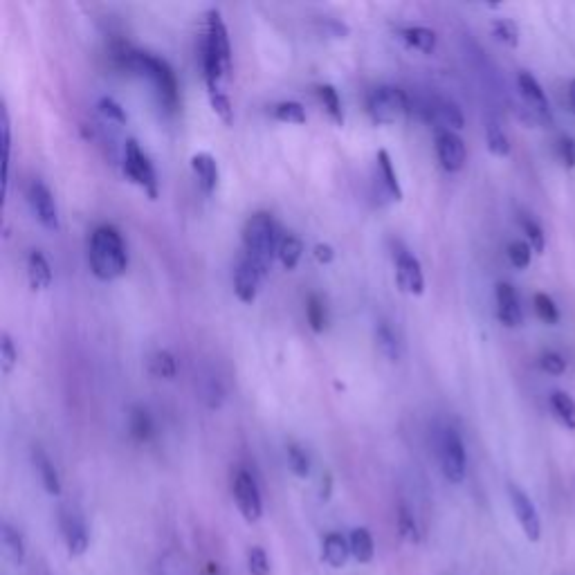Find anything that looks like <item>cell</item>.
<instances>
[{"label":"cell","instance_id":"49","mask_svg":"<svg viewBox=\"0 0 575 575\" xmlns=\"http://www.w3.org/2000/svg\"><path fill=\"white\" fill-rule=\"evenodd\" d=\"M313 254L322 266H328V263L335 261V250H333V245H328V243H317Z\"/></svg>","mask_w":575,"mask_h":575},{"label":"cell","instance_id":"7","mask_svg":"<svg viewBox=\"0 0 575 575\" xmlns=\"http://www.w3.org/2000/svg\"><path fill=\"white\" fill-rule=\"evenodd\" d=\"M124 173L126 178L135 182L140 189H144V194L151 200L158 198V176H155L153 164L146 158L142 146L133 138L126 140L124 146Z\"/></svg>","mask_w":575,"mask_h":575},{"label":"cell","instance_id":"11","mask_svg":"<svg viewBox=\"0 0 575 575\" xmlns=\"http://www.w3.org/2000/svg\"><path fill=\"white\" fill-rule=\"evenodd\" d=\"M436 155L445 171L456 173L465 167L468 149H465V142L459 133L450 131V129H438L436 131Z\"/></svg>","mask_w":575,"mask_h":575},{"label":"cell","instance_id":"47","mask_svg":"<svg viewBox=\"0 0 575 575\" xmlns=\"http://www.w3.org/2000/svg\"><path fill=\"white\" fill-rule=\"evenodd\" d=\"M558 153H560V160L567 169L575 167V140L571 135H562L560 144H558Z\"/></svg>","mask_w":575,"mask_h":575},{"label":"cell","instance_id":"13","mask_svg":"<svg viewBox=\"0 0 575 575\" xmlns=\"http://www.w3.org/2000/svg\"><path fill=\"white\" fill-rule=\"evenodd\" d=\"M61 533H63V540H66L68 553L72 555V558H81V555L88 551V546H90L88 526L77 510H63Z\"/></svg>","mask_w":575,"mask_h":575},{"label":"cell","instance_id":"35","mask_svg":"<svg viewBox=\"0 0 575 575\" xmlns=\"http://www.w3.org/2000/svg\"><path fill=\"white\" fill-rule=\"evenodd\" d=\"M286 456H288L290 472L295 474V477H299V479H306L308 474H310V459H308V454H306L304 447H299L297 443H290L288 450H286Z\"/></svg>","mask_w":575,"mask_h":575},{"label":"cell","instance_id":"43","mask_svg":"<svg viewBox=\"0 0 575 575\" xmlns=\"http://www.w3.org/2000/svg\"><path fill=\"white\" fill-rule=\"evenodd\" d=\"M209 102H212V108H214V113L221 117L223 124H234V106L230 102V97H227L223 90H218V93H212L209 95Z\"/></svg>","mask_w":575,"mask_h":575},{"label":"cell","instance_id":"12","mask_svg":"<svg viewBox=\"0 0 575 575\" xmlns=\"http://www.w3.org/2000/svg\"><path fill=\"white\" fill-rule=\"evenodd\" d=\"M27 198H30L32 212L39 218V223L50 232H59V209H57V200H54L52 191L48 185H43L41 180H34L30 185V191H27Z\"/></svg>","mask_w":575,"mask_h":575},{"label":"cell","instance_id":"32","mask_svg":"<svg viewBox=\"0 0 575 575\" xmlns=\"http://www.w3.org/2000/svg\"><path fill=\"white\" fill-rule=\"evenodd\" d=\"M486 142H488V151L497 158H508L510 155V140L506 131L501 129L497 122H488L486 126Z\"/></svg>","mask_w":575,"mask_h":575},{"label":"cell","instance_id":"51","mask_svg":"<svg viewBox=\"0 0 575 575\" xmlns=\"http://www.w3.org/2000/svg\"><path fill=\"white\" fill-rule=\"evenodd\" d=\"M567 95H569V108H571V113L575 115V79L569 81V90H567Z\"/></svg>","mask_w":575,"mask_h":575},{"label":"cell","instance_id":"40","mask_svg":"<svg viewBox=\"0 0 575 575\" xmlns=\"http://www.w3.org/2000/svg\"><path fill=\"white\" fill-rule=\"evenodd\" d=\"M508 259L510 263L517 270H526L528 266H531V259H533V248H531V243L528 241H513L508 245Z\"/></svg>","mask_w":575,"mask_h":575},{"label":"cell","instance_id":"26","mask_svg":"<svg viewBox=\"0 0 575 575\" xmlns=\"http://www.w3.org/2000/svg\"><path fill=\"white\" fill-rule=\"evenodd\" d=\"M376 340H378L380 351L385 353L391 362H398L400 358H403V342H400V337L394 328H391V324L387 322L378 324Z\"/></svg>","mask_w":575,"mask_h":575},{"label":"cell","instance_id":"3","mask_svg":"<svg viewBox=\"0 0 575 575\" xmlns=\"http://www.w3.org/2000/svg\"><path fill=\"white\" fill-rule=\"evenodd\" d=\"M279 243L281 241L277 239V225L270 214H254L248 218V223L243 225L245 259H250L263 275H268L272 261H275L279 252Z\"/></svg>","mask_w":575,"mask_h":575},{"label":"cell","instance_id":"2","mask_svg":"<svg viewBox=\"0 0 575 575\" xmlns=\"http://www.w3.org/2000/svg\"><path fill=\"white\" fill-rule=\"evenodd\" d=\"M88 261L93 275L102 281L120 279L129 268V254L122 234L113 225H99L90 236Z\"/></svg>","mask_w":575,"mask_h":575},{"label":"cell","instance_id":"8","mask_svg":"<svg viewBox=\"0 0 575 575\" xmlns=\"http://www.w3.org/2000/svg\"><path fill=\"white\" fill-rule=\"evenodd\" d=\"M234 499L239 506V513L243 515L245 522L257 524L263 517V499L261 490L257 486V479L252 477L248 470H239L234 477Z\"/></svg>","mask_w":575,"mask_h":575},{"label":"cell","instance_id":"17","mask_svg":"<svg viewBox=\"0 0 575 575\" xmlns=\"http://www.w3.org/2000/svg\"><path fill=\"white\" fill-rule=\"evenodd\" d=\"M191 169L198 178V185L203 187L205 194H214L218 187V164L212 153L200 151L191 155Z\"/></svg>","mask_w":575,"mask_h":575},{"label":"cell","instance_id":"25","mask_svg":"<svg viewBox=\"0 0 575 575\" xmlns=\"http://www.w3.org/2000/svg\"><path fill=\"white\" fill-rule=\"evenodd\" d=\"M376 162H378V171H380V178L385 182L387 191L391 194L394 200H403V187H400V180H398V173L394 167V160H391V155L387 149H380L376 155Z\"/></svg>","mask_w":575,"mask_h":575},{"label":"cell","instance_id":"45","mask_svg":"<svg viewBox=\"0 0 575 575\" xmlns=\"http://www.w3.org/2000/svg\"><path fill=\"white\" fill-rule=\"evenodd\" d=\"M97 108H99V113H102L108 122L126 124V120H129V117H126L124 108H122L120 104H117L113 97H102V99H99Z\"/></svg>","mask_w":575,"mask_h":575},{"label":"cell","instance_id":"33","mask_svg":"<svg viewBox=\"0 0 575 575\" xmlns=\"http://www.w3.org/2000/svg\"><path fill=\"white\" fill-rule=\"evenodd\" d=\"M151 373L155 378L173 380L178 373V362L169 351H158L151 358Z\"/></svg>","mask_w":575,"mask_h":575},{"label":"cell","instance_id":"19","mask_svg":"<svg viewBox=\"0 0 575 575\" xmlns=\"http://www.w3.org/2000/svg\"><path fill=\"white\" fill-rule=\"evenodd\" d=\"M351 546L342 533H328L322 542V562L331 569H344L349 562Z\"/></svg>","mask_w":575,"mask_h":575},{"label":"cell","instance_id":"4","mask_svg":"<svg viewBox=\"0 0 575 575\" xmlns=\"http://www.w3.org/2000/svg\"><path fill=\"white\" fill-rule=\"evenodd\" d=\"M126 66L149 77L153 81L155 90H158L162 104L167 106L169 111H176L178 79H176V72L171 70L167 61L160 57H153V54L149 52H126Z\"/></svg>","mask_w":575,"mask_h":575},{"label":"cell","instance_id":"21","mask_svg":"<svg viewBox=\"0 0 575 575\" xmlns=\"http://www.w3.org/2000/svg\"><path fill=\"white\" fill-rule=\"evenodd\" d=\"M27 279L32 290H48L52 286V266L41 250H32L27 257Z\"/></svg>","mask_w":575,"mask_h":575},{"label":"cell","instance_id":"44","mask_svg":"<svg viewBox=\"0 0 575 575\" xmlns=\"http://www.w3.org/2000/svg\"><path fill=\"white\" fill-rule=\"evenodd\" d=\"M248 571L250 575H270V558L261 546H252L248 551Z\"/></svg>","mask_w":575,"mask_h":575},{"label":"cell","instance_id":"36","mask_svg":"<svg viewBox=\"0 0 575 575\" xmlns=\"http://www.w3.org/2000/svg\"><path fill=\"white\" fill-rule=\"evenodd\" d=\"M272 115H275V120L286 124H306V111L299 102H279L272 108Z\"/></svg>","mask_w":575,"mask_h":575},{"label":"cell","instance_id":"14","mask_svg":"<svg viewBox=\"0 0 575 575\" xmlns=\"http://www.w3.org/2000/svg\"><path fill=\"white\" fill-rule=\"evenodd\" d=\"M396 281L398 288L412 297H421L425 292V275L423 266L414 254L400 252L396 257Z\"/></svg>","mask_w":575,"mask_h":575},{"label":"cell","instance_id":"34","mask_svg":"<svg viewBox=\"0 0 575 575\" xmlns=\"http://www.w3.org/2000/svg\"><path fill=\"white\" fill-rule=\"evenodd\" d=\"M533 306H535L537 317H540L544 324L553 326L560 322V308L553 301V297L546 295V292H537V295L533 297Z\"/></svg>","mask_w":575,"mask_h":575},{"label":"cell","instance_id":"48","mask_svg":"<svg viewBox=\"0 0 575 575\" xmlns=\"http://www.w3.org/2000/svg\"><path fill=\"white\" fill-rule=\"evenodd\" d=\"M223 398H225V394H223L221 382H218V380H212V382H209V387L205 389L207 407H209V409H218V407L223 405Z\"/></svg>","mask_w":575,"mask_h":575},{"label":"cell","instance_id":"29","mask_svg":"<svg viewBox=\"0 0 575 575\" xmlns=\"http://www.w3.org/2000/svg\"><path fill=\"white\" fill-rule=\"evenodd\" d=\"M317 95L319 99H322V104L326 108V113L331 120L337 124V126H342L344 124V111H342V99H340V93H337L335 86L331 84H324V86H319L317 88Z\"/></svg>","mask_w":575,"mask_h":575},{"label":"cell","instance_id":"30","mask_svg":"<svg viewBox=\"0 0 575 575\" xmlns=\"http://www.w3.org/2000/svg\"><path fill=\"white\" fill-rule=\"evenodd\" d=\"M129 427H131V436L140 443H146L153 436V421H151L149 412H146V409H142V407L131 409Z\"/></svg>","mask_w":575,"mask_h":575},{"label":"cell","instance_id":"27","mask_svg":"<svg viewBox=\"0 0 575 575\" xmlns=\"http://www.w3.org/2000/svg\"><path fill=\"white\" fill-rule=\"evenodd\" d=\"M301 254H304V241H301L299 236L288 234V236H284V239H281L277 257L281 261V266H284L286 270H295L299 266Z\"/></svg>","mask_w":575,"mask_h":575},{"label":"cell","instance_id":"9","mask_svg":"<svg viewBox=\"0 0 575 575\" xmlns=\"http://www.w3.org/2000/svg\"><path fill=\"white\" fill-rule=\"evenodd\" d=\"M508 499L510 506H513V513L517 517L519 526L526 535L528 542H540L542 537V519L537 508L533 504V499L526 495L524 488H519L517 483H508Z\"/></svg>","mask_w":575,"mask_h":575},{"label":"cell","instance_id":"39","mask_svg":"<svg viewBox=\"0 0 575 575\" xmlns=\"http://www.w3.org/2000/svg\"><path fill=\"white\" fill-rule=\"evenodd\" d=\"M492 32H495L497 39L508 45V48H517L519 45V27L510 18H495L492 21Z\"/></svg>","mask_w":575,"mask_h":575},{"label":"cell","instance_id":"18","mask_svg":"<svg viewBox=\"0 0 575 575\" xmlns=\"http://www.w3.org/2000/svg\"><path fill=\"white\" fill-rule=\"evenodd\" d=\"M0 544H3L5 558L14 564V567H23L27 558V546L21 531L9 522L0 524Z\"/></svg>","mask_w":575,"mask_h":575},{"label":"cell","instance_id":"31","mask_svg":"<svg viewBox=\"0 0 575 575\" xmlns=\"http://www.w3.org/2000/svg\"><path fill=\"white\" fill-rule=\"evenodd\" d=\"M306 319L315 333H324V328L328 324L326 304H324L322 297L315 295V292L313 295H308V299H306Z\"/></svg>","mask_w":575,"mask_h":575},{"label":"cell","instance_id":"16","mask_svg":"<svg viewBox=\"0 0 575 575\" xmlns=\"http://www.w3.org/2000/svg\"><path fill=\"white\" fill-rule=\"evenodd\" d=\"M263 272L254 266L250 259H243L239 263V268H236V275H234V292L236 297H239L243 304H252L254 299L259 295V286L263 281Z\"/></svg>","mask_w":575,"mask_h":575},{"label":"cell","instance_id":"41","mask_svg":"<svg viewBox=\"0 0 575 575\" xmlns=\"http://www.w3.org/2000/svg\"><path fill=\"white\" fill-rule=\"evenodd\" d=\"M16 362H18V351L14 346V340L9 337V333H3L0 335V369H3L5 376L14 371Z\"/></svg>","mask_w":575,"mask_h":575},{"label":"cell","instance_id":"24","mask_svg":"<svg viewBox=\"0 0 575 575\" xmlns=\"http://www.w3.org/2000/svg\"><path fill=\"white\" fill-rule=\"evenodd\" d=\"M349 546H351V555L355 562L360 564H369L373 562V555H376V544H373V537L369 533V528H353L351 537H349Z\"/></svg>","mask_w":575,"mask_h":575},{"label":"cell","instance_id":"46","mask_svg":"<svg viewBox=\"0 0 575 575\" xmlns=\"http://www.w3.org/2000/svg\"><path fill=\"white\" fill-rule=\"evenodd\" d=\"M540 367L542 371L551 373V376H562L567 371V358L558 351H544L540 358Z\"/></svg>","mask_w":575,"mask_h":575},{"label":"cell","instance_id":"38","mask_svg":"<svg viewBox=\"0 0 575 575\" xmlns=\"http://www.w3.org/2000/svg\"><path fill=\"white\" fill-rule=\"evenodd\" d=\"M519 225H522V230H524V234H526L528 243H531L533 252L544 254V250H546V234H544V230H542V225L537 223V221H533L531 216H522V218H519Z\"/></svg>","mask_w":575,"mask_h":575},{"label":"cell","instance_id":"1","mask_svg":"<svg viewBox=\"0 0 575 575\" xmlns=\"http://www.w3.org/2000/svg\"><path fill=\"white\" fill-rule=\"evenodd\" d=\"M203 68L209 95L221 90V81L232 72V45L227 36V27L218 9L207 12V32L203 43Z\"/></svg>","mask_w":575,"mask_h":575},{"label":"cell","instance_id":"28","mask_svg":"<svg viewBox=\"0 0 575 575\" xmlns=\"http://www.w3.org/2000/svg\"><path fill=\"white\" fill-rule=\"evenodd\" d=\"M434 113H436V117H438V122H441V124L445 126V129L461 131L463 126H465L463 111L452 102V99H438Z\"/></svg>","mask_w":575,"mask_h":575},{"label":"cell","instance_id":"42","mask_svg":"<svg viewBox=\"0 0 575 575\" xmlns=\"http://www.w3.org/2000/svg\"><path fill=\"white\" fill-rule=\"evenodd\" d=\"M0 131H3V149H5V194H7V180H9V160H12V124H9V111L7 106H0Z\"/></svg>","mask_w":575,"mask_h":575},{"label":"cell","instance_id":"6","mask_svg":"<svg viewBox=\"0 0 575 575\" xmlns=\"http://www.w3.org/2000/svg\"><path fill=\"white\" fill-rule=\"evenodd\" d=\"M438 463H441L443 477L450 483H463L468 474V454L461 434L454 427H445L438 436Z\"/></svg>","mask_w":575,"mask_h":575},{"label":"cell","instance_id":"20","mask_svg":"<svg viewBox=\"0 0 575 575\" xmlns=\"http://www.w3.org/2000/svg\"><path fill=\"white\" fill-rule=\"evenodd\" d=\"M32 459H34L36 472H39L45 492H48V495H52V497H59L61 495V477H59V470L54 468L50 456L45 454L41 447H34Z\"/></svg>","mask_w":575,"mask_h":575},{"label":"cell","instance_id":"10","mask_svg":"<svg viewBox=\"0 0 575 575\" xmlns=\"http://www.w3.org/2000/svg\"><path fill=\"white\" fill-rule=\"evenodd\" d=\"M517 86H519V93H522L526 111L531 113L540 124H551V104L540 81H537L531 72L522 70L517 75Z\"/></svg>","mask_w":575,"mask_h":575},{"label":"cell","instance_id":"50","mask_svg":"<svg viewBox=\"0 0 575 575\" xmlns=\"http://www.w3.org/2000/svg\"><path fill=\"white\" fill-rule=\"evenodd\" d=\"M331 492H333V477H331V472H324L322 490H319V497H322L324 501H328V499H331Z\"/></svg>","mask_w":575,"mask_h":575},{"label":"cell","instance_id":"5","mask_svg":"<svg viewBox=\"0 0 575 575\" xmlns=\"http://www.w3.org/2000/svg\"><path fill=\"white\" fill-rule=\"evenodd\" d=\"M409 111V97L403 88L380 86L367 99V113L373 124L389 126L403 120Z\"/></svg>","mask_w":575,"mask_h":575},{"label":"cell","instance_id":"22","mask_svg":"<svg viewBox=\"0 0 575 575\" xmlns=\"http://www.w3.org/2000/svg\"><path fill=\"white\" fill-rule=\"evenodd\" d=\"M400 39H403L409 48H414L423 54H432L436 50V32L423 25H409L400 30Z\"/></svg>","mask_w":575,"mask_h":575},{"label":"cell","instance_id":"23","mask_svg":"<svg viewBox=\"0 0 575 575\" xmlns=\"http://www.w3.org/2000/svg\"><path fill=\"white\" fill-rule=\"evenodd\" d=\"M549 407L562 427H567L569 432H575V400L567 394V391H553L549 396Z\"/></svg>","mask_w":575,"mask_h":575},{"label":"cell","instance_id":"37","mask_svg":"<svg viewBox=\"0 0 575 575\" xmlns=\"http://www.w3.org/2000/svg\"><path fill=\"white\" fill-rule=\"evenodd\" d=\"M398 533L409 544H418L421 540V533H418V524L412 510H409L405 504L398 510Z\"/></svg>","mask_w":575,"mask_h":575},{"label":"cell","instance_id":"15","mask_svg":"<svg viewBox=\"0 0 575 575\" xmlns=\"http://www.w3.org/2000/svg\"><path fill=\"white\" fill-rule=\"evenodd\" d=\"M495 301H497V317L501 324L508 328L522 326L524 310H522V301H519L515 286H510L508 281H501L495 290Z\"/></svg>","mask_w":575,"mask_h":575}]
</instances>
